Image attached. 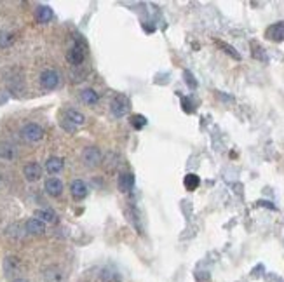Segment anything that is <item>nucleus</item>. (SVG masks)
Listing matches in <instances>:
<instances>
[{
    "label": "nucleus",
    "instance_id": "9d476101",
    "mask_svg": "<svg viewBox=\"0 0 284 282\" xmlns=\"http://www.w3.org/2000/svg\"><path fill=\"white\" fill-rule=\"evenodd\" d=\"M23 175L28 181H38L42 178V167L38 166L37 162H30L23 167Z\"/></svg>",
    "mask_w": 284,
    "mask_h": 282
},
{
    "label": "nucleus",
    "instance_id": "ddd939ff",
    "mask_svg": "<svg viewBox=\"0 0 284 282\" xmlns=\"http://www.w3.org/2000/svg\"><path fill=\"white\" fill-rule=\"evenodd\" d=\"M134 188V175L133 173H124L119 176V190L122 194H127Z\"/></svg>",
    "mask_w": 284,
    "mask_h": 282
},
{
    "label": "nucleus",
    "instance_id": "4468645a",
    "mask_svg": "<svg viewBox=\"0 0 284 282\" xmlns=\"http://www.w3.org/2000/svg\"><path fill=\"white\" fill-rule=\"evenodd\" d=\"M46 192L51 197H59L63 194V183L58 178H49L46 181Z\"/></svg>",
    "mask_w": 284,
    "mask_h": 282
},
{
    "label": "nucleus",
    "instance_id": "6e6552de",
    "mask_svg": "<svg viewBox=\"0 0 284 282\" xmlns=\"http://www.w3.org/2000/svg\"><path fill=\"white\" fill-rule=\"evenodd\" d=\"M265 37L272 42H283L284 40V21L274 23L265 30Z\"/></svg>",
    "mask_w": 284,
    "mask_h": 282
},
{
    "label": "nucleus",
    "instance_id": "7ed1b4c3",
    "mask_svg": "<svg viewBox=\"0 0 284 282\" xmlns=\"http://www.w3.org/2000/svg\"><path fill=\"white\" fill-rule=\"evenodd\" d=\"M40 86L46 91H54L59 86V73L53 68H47L40 73Z\"/></svg>",
    "mask_w": 284,
    "mask_h": 282
},
{
    "label": "nucleus",
    "instance_id": "20e7f679",
    "mask_svg": "<svg viewBox=\"0 0 284 282\" xmlns=\"http://www.w3.org/2000/svg\"><path fill=\"white\" fill-rule=\"evenodd\" d=\"M101 160H103V155H101L98 146H88L82 152V162L88 167H98L101 164Z\"/></svg>",
    "mask_w": 284,
    "mask_h": 282
},
{
    "label": "nucleus",
    "instance_id": "a211bd4d",
    "mask_svg": "<svg viewBox=\"0 0 284 282\" xmlns=\"http://www.w3.org/2000/svg\"><path fill=\"white\" fill-rule=\"evenodd\" d=\"M44 279H46V282H63L65 275H63V272L58 266H49L44 272Z\"/></svg>",
    "mask_w": 284,
    "mask_h": 282
},
{
    "label": "nucleus",
    "instance_id": "5701e85b",
    "mask_svg": "<svg viewBox=\"0 0 284 282\" xmlns=\"http://www.w3.org/2000/svg\"><path fill=\"white\" fill-rule=\"evenodd\" d=\"M14 42V35L9 32H0V47H9Z\"/></svg>",
    "mask_w": 284,
    "mask_h": 282
},
{
    "label": "nucleus",
    "instance_id": "1a4fd4ad",
    "mask_svg": "<svg viewBox=\"0 0 284 282\" xmlns=\"http://www.w3.org/2000/svg\"><path fill=\"white\" fill-rule=\"evenodd\" d=\"M65 121L70 122L71 125H75V127H80V125L86 124V115L75 108H68L67 112H65Z\"/></svg>",
    "mask_w": 284,
    "mask_h": 282
},
{
    "label": "nucleus",
    "instance_id": "f8f14e48",
    "mask_svg": "<svg viewBox=\"0 0 284 282\" xmlns=\"http://www.w3.org/2000/svg\"><path fill=\"white\" fill-rule=\"evenodd\" d=\"M25 230L28 233H32V235H42V233L46 232V223H42L37 218H30L25 225Z\"/></svg>",
    "mask_w": 284,
    "mask_h": 282
},
{
    "label": "nucleus",
    "instance_id": "f257e3e1",
    "mask_svg": "<svg viewBox=\"0 0 284 282\" xmlns=\"http://www.w3.org/2000/svg\"><path fill=\"white\" fill-rule=\"evenodd\" d=\"M129 108H131V103L127 100V96L124 94H117L112 100V103H110V112H112V115L115 119H121V117L127 115Z\"/></svg>",
    "mask_w": 284,
    "mask_h": 282
},
{
    "label": "nucleus",
    "instance_id": "412c9836",
    "mask_svg": "<svg viewBox=\"0 0 284 282\" xmlns=\"http://www.w3.org/2000/svg\"><path fill=\"white\" fill-rule=\"evenodd\" d=\"M216 44H218V46H220V47H222V49L225 51V53L229 54V56H232V58L237 59V61H239V59H241V54H239L237 51H235L232 46H229L227 42H216Z\"/></svg>",
    "mask_w": 284,
    "mask_h": 282
},
{
    "label": "nucleus",
    "instance_id": "b1692460",
    "mask_svg": "<svg viewBox=\"0 0 284 282\" xmlns=\"http://www.w3.org/2000/svg\"><path fill=\"white\" fill-rule=\"evenodd\" d=\"M251 47H253V56H255L256 59H262V61H267V56H265V53H264V49H262V47L258 46V44H255V42H253V44H251Z\"/></svg>",
    "mask_w": 284,
    "mask_h": 282
},
{
    "label": "nucleus",
    "instance_id": "cd10ccee",
    "mask_svg": "<svg viewBox=\"0 0 284 282\" xmlns=\"http://www.w3.org/2000/svg\"><path fill=\"white\" fill-rule=\"evenodd\" d=\"M181 103H183V106H185V112H194L192 108V103H190V101H188V98H183V100H181Z\"/></svg>",
    "mask_w": 284,
    "mask_h": 282
},
{
    "label": "nucleus",
    "instance_id": "423d86ee",
    "mask_svg": "<svg viewBox=\"0 0 284 282\" xmlns=\"http://www.w3.org/2000/svg\"><path fill=\"white\" fill-rule=\"evenodd\" d=\"M4 272L7 275V279L14 281V277L18 279V274L21 272V260L18 256H7L4 260Z\"/></svg>",
    "mask_w": 284,
    "mask_h": 282
},
{
    "label": "nucleus",
    "instance_id": "a878e982",
    "mask_svg": "<svg viewBox=\"0 0 284 282\" xmlns=\"http://www.w3.org/2000/svg\"><path fill=\"white\" fill-rule=\"evenodd\" d=\"M183 77H185V82L188 84V88H192V89H195V88H197V82L194 80V75L190 73V71H185Z\"/></svg>",
    "mask_w": 284,
    "mask_h": 282
},
{
    "label": "nucleus",
    "instance_id": "393cba45",
    "mask_svg": "<svg viewBox=\"0 0 284 282\" xmlns=\"http://www.w3.org/2000/svg\"><path fill=\"white\" fill-rule=\"evenodd\" d=\"M0 157H4V159H13L14 157V148L13 146H0Z\"/></svg>",
    "mask_w": 284,
    "mask_h": 282
},
{
    "label": "nucleus",
    "instance_id": "6ab92c4d",
    "mask_svg": "<svg viewBox=\"0 0 284 282\" xmlns=\"http://www.w3.org/2000/svg\"><path fill=\"white\" fill-rule=\"evenodd\" d=\"M80 100L86 105H89V106H92V105H96L100 101V96H98V92L94 89H84L80 92Z\"/></svg>",
    "mask_w": 284,
    "mask_h": 282
},
{
    "label": "nucleus",
    "instance_id": "4be33fe9",
    "mask_svg": "<svg viewBox=\"0 0 284 282\" xmlns=\"http://www.w3.org/2000/svg\"><path fill=\"white\" fill-rule=\"evenodd\" d=\"M131 125L140 131V129H143L146 125V119L143 115H140V113H136V115L131 117Z\"/></svg>",
    "mask_w": 284,
    "mask_h": 282
},
{
    "label": "nucleus",
    "instance_id": "c85d7f7f",
    "mask_svg": "<svg viewBox=\"0 0 284 282\" xmlns=\"http://www.w3.org/2000/svg\"><path fill=\"white\" fill-rule=\"evenodd\" d=\"M11 282H28V281L23 279V277H18V279H14V281H11Z\"/></svg>",
    "mask_w": 284,
    "mask_h": 282
},
{
    "label": "nucleus",
    "instance_id": "9b49d317",
    "mask_svg": "<svg viewBox=\"0 0 284 282\" xmlns=\"http://www.w3.org/2000/svg\"><path fill=\"white\" fill-rule=\"evenodd\" d=\"M100 277H101V281H105V282H121L122 281V274L117 268H113V266H105V268H101Z\"/></svg>",
    "mask_w": 284,
    "mask_h": 282
},
{
    "label": "nucleus",
    "instance_id": "f3484780",
    "mask_svg": "<svg viewBox=\"0 0 284 282\" xmlns=\"http://www.w3.org/2000/svg\"><path fill=\"white\" fill-rule=\"evenodd\" d=\"M63 159L59 157H49L46 160V171L49 173V175H58L59 171L63 169Z\"/></svg>",
    "mask_w": 284,
    "mask_h": 282
},
{
    "label": "nucleus",
    "instance_id": "39448f33",
    "mask_svg": "<svg viewBox=\"0 0 284 282\" xmlns=\"http://www.w3.org/2000/svg\"><path fill=\"white\" fill-rule=\"evenodd\" d=\"M21 134H23V138H25L26 141H30V143H35V141H40L42 138H44V129L40 127L38 124H26L25 127L21 129Z\"/></svg>",
    "mask_w": 284,
    "mask_h": 282
},
{
    "label": "nucleus",
    "instance_id": "bb28decb",
    "mask_svg": "<svg viewBox=\"0 0 284 282\" xmlns=\"http://www.w3.org/2000/svg\"><path fill=\"white\" fill-rule=\"evenodd\" d=\"M61 125H63V129H67V131H71V133H73V131H75V125H71L70 122H67L65 121V119H63V122H61Z\"/></svg>",
    "mask_w": 284,
    "mask_h": 282
},
{
    "label": "nucleus",
    "instance_id": "f03ea898",
    "mask_svg": "<svg viewBox=\"0 0 284 282\" xmlns=\"http://www.w3.org/2000/svg\"><path fill=\"white\" fill-rule=\"evenodd\" d=\"M86 51H88V47H86V44H80V42H75L73 46L68 49L67 53V59L70 65H73V67H80L84 63V59H86Z\"/></svg>",
    "mask_w": 284,
    "mask_h": 282
},
{
    "label": "nucleus",
    "instance_id": "dca6fc26",
    "mask_svg": "<svg viewBox=\"0 0 284 282\" xmlns=\"http://www.w3.org/2000/svg\"><path fill=\"white\" fill-rule=\"evenodd\" d=\"M35 218L40 220L42 223H51V225L58 223V216H56L54 211H51V209H38V211H35Z\"/></svg>",
    "mask_w": 284,
    "mask_h": 282
},
{
    "label": "nucleus",
    "instance_id": "2eb2a0df",
    "mask_svg": "<svg viewBox=\"0 0 284 282\" xmlns=\"http://www.w3.org/2000/svg\"><path fill=\"white\" fill-rule=\"evenodd\" d=\"M53 9L49 7V5H38L37 11H35V18H37L38 23H42V25H46V23H49L51 19H53Z\"/></svg>",
    "mask_w": 284,
    "mask_h": 282
},
{
    "label": "nucleus",
    "instance_id": "0eeeda50",
    "mask_svg": "<svg viewBox=\"0 0 284 282\" xmlns=\"http://www.w3.org/2000/svg\"><path fill=\"white\" fill-rule=\"evenodd\" d=\"M70 194L75 200L86 199L89 194V188H88V185H86V181H82V179H73L70 185Z\"/></svg>",
    "mask_w": 284,
    "mask_h": 282
},
{
    "label": "nucleus",
    "instance_id": "aec40b11",
    "mask_svg": "<svg viewBox=\"0 0 284 282\" xmlns=\"http://www.w3.org/2000/svg\"><path fill=\"white\" fill-rule=\"evenodd\" d=\"M183 185H185V188L187 190H195L199 185H201V179H199V176L197 175H187L185 176V179H183Z\"/></svg>",
    "mask_w": 284,
    "mask_h": 282
}]
</instances>
